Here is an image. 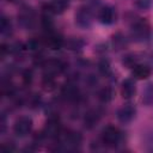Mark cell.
<instances>
[{"label": "cell", "instance_id": "obj_9", "mask_svg": "<svg viewBox=\"0 0 153 153\" xmlns=\"http://www.w3.org/2000/svg\"><path fill=\"white\" fill-rule=\"evenodd\" d=\"M69 6V0H50L45 4L44 11L49 14H61Z\"/></svg>", "mask_w": 153, "mask_h": 153}, {"label": "cell", "instance_id": "obj_5", "mask_svg": "<svg viewBox=\"0 0 153 153\" xmlns=\"http://www.w3.org/2000/svg\"><path fill=\"white\" fill-rule=\"evenodd\" d=\"M61 133H62V127H61V122L59 121V118L50 117L43 128L42 135L43 137H48L50 140H57Z\"/></svg>", "mask_w": 153, "mask_h": 153}, {"label": "cell", "instance_id": "obj_21", "mask_svg": "<svg viewBox=\"0 0 153 153\" xmlns=\"http://www.w3.org/2000/svg\"><path fill=\"white\" fill-rule=\"evenodd\" d=\"M23 79H24V82H25V84H30V82H31V80H32V73H31L30 69H27V71L24 72Z\"/></svg>", "mask_w": 153, "mask_h": 153}, {"label": "cell", "instance_id": "obj_6", "mask_svg": "<svg viewBox=\"0 0 153 153\" xmlns=\"http://www.w3.org/2000/svg\"><path fill=\"white\" fill-rule=\"evenodd\" d=\"M135 116H136V108L130 103L123 104L116 111V118L122 124H129L135 118Z\"/></svg>", "mask_w": 153, "mask_h": 153}, {"label": "cell", "instance_id": "obj_15", "mask_svg": "<svg viewBox=\"0 0 153 153\" xmlns=\"http://www.w3.org/2000/svg\"><path fill=\"white\" fill-rule=\"evenodd\" d=\"M143 148L146 152L153 153V127L147 129L143 134Z\"/></svg>", "mask_w": 153, "mask_h": 153}, {"label": "cell", "instance_id": "obj_7", "mask_svg": "<svg viewBox=\"0 0 153 153\" xmlns=\"http://www.w3.org/2000/svg\"><path fill=\"white\" fill-rule=\"evenodd\" d=\"M18 20H19V24L24 29H32L33 25L36 24L35 11L31 7H29V6L22 7V10L18 13Z\"/></svg>", "mask_w": 153, "mask_h": 153}, {"label": "cell", "instance_id": "obj_3", "mask_svg": "<svg viewBox=\"0 0 153 153\" xmlns=\"http://www.w3.org/2000/svg\"><path fill=\"white\" fill-rule=\"evenodd\" d=\"M75 19V24L76 26H79L80 29H90L93 22V11L92 7L88 5L81 6L74 16Z\"/></svg>", "mask_w": 153, "mask_h": 153}, {"label": "cell", "instance_id": "obj_4", "mask_svg": "<svg viewBox=\"0 0 153 153\" xmlns=\"http://www.w3.org/2000/svg\"><path fill=\"white\" fill-rule=\"evenodd\" d=\"M32 127H33V122H32L31 117L20 116L16 120V122L13 124V133L18 137H25L31 133Z\"/></svg>", "mask_w": 153, "mask_h": 153}, {"label": "cell", "instance_id": "obj_12", "mask_svg": "<svg viewBox=\"0 0 153 153\" xmlns=\"http://www.w3.org/2000/svg\"><path fill=\"white\" fill-rule=\"evenodd\" d=\"M142 103L148 106V108H153V81H149L145 85L143 90H142Z\"/></svg>", "mask_w": 153, "mask_h": 153}, {"label": "cell", "instance_id": "obj_17", "mask_svg": "<svg viewBox=\"0 0 153 153\" xmlns=\"http://www.w3.org/2000/svg\"><path fill=\"white\" fill-rule=\"evenodd\" d=\"M127 42L128 39L122 35V33H116L112 37V45L115 49L120 50V49H124L127 47Z\"/></svg>", "mask_w": 153, "mask_h": 153}, {"label": "cell", "instance_id": "obj_14", "mask_svg": "<svg viewBox=\"0 0 153 153\" xmlns=\"http://www.w3.org/2000/svg\"><path fill=\"white\" fill-rule=\"evenodd\" d=\"M99 118H100V115L98 114V111H96V110L88 111L87 114H85L84 124L87 129H92L97 126V123L99 122Z\"/></svg>", "mask_w": 153, "mask_h": 153}, {"label": "cell", "instance_id": "obj_18", "mask_svg": "<svg viewBox=\"0 0 153 153\" xmlns=\"http://www.w3.org/2000/svg\"><path fill=\"white\" fill-rule=\"evenodd\" d=\"M0 30H1V35H2V36H8V35L12 33V24H11V22H10L5 16L1 17Z\"/></svg>", "mask_w": 153, "mask_h": 153}, {"label": "cell", "instance_id": "obj_10", "mask_svg": "<svg viewBox=\"0 0 153 153\" xmlns=\"http://www.w3.org/2000/svg\"><path fill=\"white\" fill-rule=\"evenodd\" d=\"M151 73L152 68L143 62H139L131 68V76L135 80H146L149 78Z\"/></svg>", "mask_w": 153, "mask_h": 153}, {"label": "cell", "instance_id": "obj_1", "mask_svg": "<svg viewBox=\"0 0 153 153\" xmlns=\"http://www.w3.org/2000/svg\"><path fill=\"white\" fill-rule=\"evenodd\" d=\"M151 35H152V30L147 20L139 17H134L131 19L129 25V37L131 41L137 43L148 42Z\"/></svg>", "mask_w": 153, "mask_h": 153}, {"label": "cell", "instance_id": "obj_19", "mask_svg": "<svg viewBox=\"0 0 153 153\" xmlns=\"http://www.w3.org/2000/svg\"><path fill=\"white\" fill-rule=\"evenodd\" d=\"M98 69H99V72H100L103 75H105V76L111 75V67H110V63H109L108 60H102V61L99 62V65H98Z\"/></svg>", "mask_w": 153, "mask_h": 153}, {"label": "cell", "instance_id": "obj_11", "mask_svg": "<svg viewBox=\"0 0 153 153\" xmlns=\"http://www.w3.org/2000/svg\"><path fill=\"white\" fill-rule=\"evenodd\" d=\"M136 93V84L134 78H127L121 84V96L124 99H131Z\"/></svg>", "mask_w": 153, "mask_h": 153}, {"label": "cell", "instance_id": "obj_8", "mask_svg": "<svg viewBox=\"0 0 153 153\" xmlns=\"http://www.w3.org/2000/svg\"><path fill=\"white\" fill-rule=\"evenodd\" d=\"M117 19L116 8L111 5L102 6L98 11V20L103 25H112Z\"/></svg>", "mask_w": 153, "mask_h": 153}, {"label": "cell", "instance_id": "obj_2", "mask_svg": "<svg viewBox=\"0 0 153 153\" xmlns=\"http://www.w3.org/2000/svg\"><path fill=\"white\" fill-rule=\"evenodd\" d=\"M122 140H123V134L115 126L109 124V126L104 127L100 133V142L104 147L116 148L117 146L121 145Z\"/></svg>", "mask_w": 153, "mask_h": 153}, {"label": "cell", "instance_id": "obj_16", "mask_svg": "<svg viewBox=\"0 0 153 153\" xmlns=\"http://www.w3.org/2000/svg\"><path fill=\"white\" fill-rule=\"evenodd\" d=\"M98 98H99V100L102 102V103H109V102H111L112 100V98H114V92H112V90L110 88V87H103L99 92H98Z\"/></svg>", "mask_w": 153, "mask_h": 153}, {"label": "cell", "instance_id": "obj_20", "mask_svg": "<svg viewBox=\"0 0 153 153\" xmlns=\"http://www.w3.org/2000/svg\"><path fill=\"white\" fill-rule=\"evenodd\" d=\"M134 5L136 8L141 10V11H147L152 7L153 0H134Z\"/></svg>", "mask_w": 153, "mask_h": 153}, {"label": "cell", "instance_id": "obj_13", "mask_svg": "<svg viewBox=\"0 0 153 153\" xmlns=\"http://www.w3.org/2000/svg\"><path fill=\"white\" fill-rule=\"evenodd\" d=\"M62 96L68 100H75L79 97V90L73 82H67L62 87Z\"/></svg>", "mask_w": 153, "mask_h": 153}]
</instances>
